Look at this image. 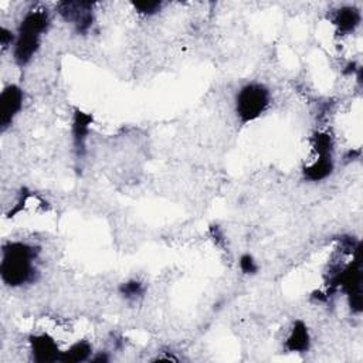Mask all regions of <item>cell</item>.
I'll use <instances>...</instances> for the list:
<instances>
[{"label": "cell", "instance_id": "3", "mask_svg": "<svg viewBox=\"0 0 363 363\" xmlns=\"http://www.w3.org/2000/svg\"><path fill=\"white\" fill-rule=\"evenodd\" d=\"M271 104V92L261 82H250L240 88L235 95V115L241 123L258 119Z\"/></svg>", "mask_w": 363, "mask_h": 363}, {"label": "cell", "instance_id": "5", "mask_svg": "<svg viewBox=\"0 0 363 363\" xmlns=\"http://www.w3.org/2000/svg\"><path fill=\"white\" fill-rule=\"evenodd\" d=\"M31 357L37 363L60 362L61 349L57 340L48 333H33L28 336Z\"/></svg>", "mask_w": 363, "mask_h": 363}, {"label": "cell", "instance_id": "10", "mask_svg": "<svg viewBox=\"0 0 363 363\" xmlns=\"http://www.w3.org/2000/svg\"><path fill=\"white\" fill-rule=\"evenodd\" d=\"M92 356V345L86 340H78L72 343L68 349L61 352L60 362L62 363H81L89 362Z\"/></svg>", "mask_w": 363, "mask_h": 363}, {"label": "cell", "instance_id": "12", "mask_svg": "<svg viewBox=\"0 0 363 363\" xmlns=\"http://www.w3.org/2000/svg\"><path fill=\"white\" fill-rule=\"evenodd\" d=\"M119 294H121L122 296H125L126 299H129V301H136V299H139V298L143 296V294H145V286H143V284H142L140 281H138V279H129V281L121 284V286H119Z\"/></svg>", "mask_w": 363, "mask_h": 363}, {"label": "cell", "instance_id": "16", "mask_svg": "<svg viewBox=\"0 0 363 363\" xmlns=\"http://www.w3.org/2000/svg\"><path fill=\"white\" fill-rule=\"evenodd\" d=\"M89 362H92V363H106V362H109V356H108L106 352H98L94 356H91Z\"/></svg>", "mask_w": 363, "mask_h": 363}, {"label": "cell", "instance_id": "13", "mask_svg": "<svg viewBox=\"0 0 363 363\" xmlns=\"http://www.w3.org/2000/svg\"><path fill=\"white\" fill-rule=\"evenodd\" d=\"M133 9L143 16H153L162 9L160 1H133Z\"/></svg>", "mask_w": 363, "mask_h": 363}, {"label": "cell", "instance_id": "2", "mask_svg": "<svg viewBox=\"0 0 363 363\" xmlns=\"http://www.w3.org/2000/svg\"><path fill=\"white\" fill-rule=\"evenodd\" d=\"M50 23L51 18L45 9H34L24 14L13 45V60L18 67L27 65L38 52L41 37L47 33Z\"/></svg>", "mask_w": 363, "mask_h": 363}, {"label": "cell", "instance_id": "6", "mask_svg": "<svg viewBox=\"0 0 363 363\" xmlns=\"http://www.w3.org/2000/svg\"><path fill=\"white\" fill-rule=\"evenodd\" d=\"M94 118L92 115L75 108L74 109V115H72V128H71V133H72V146H74V152H75V157L79 160L84 157L85 152H86V140H88V135H89V129H91V123H92Z\"/></svg>", "mask_w": 363, "mask_h": 363}, {"label": "cell", "instance_id": "8", "mask_svg": "<svg viewBox=\"0 0 363 363\" xmlns=\"http://www.w3.org/2000/svg\"><path fill=\"white\" fill-rule=\"evenodd\" d=\"M285 349L291 353H305L311 347V335L309 329L305 322L295 320L286 339H285Z\"/></svg>", "mask_w": 363, "mask_h": 363}, {"label": "cell", "instance_id": "7", "mask_svg": "<svg viewBox=\"0 0 363 363\" xmlns=\"http://www.w3.org/2000/svg\"><path fill=\"white\" fill-rule=\"evenodd\" d=\"M336 33L340 35H347L356 31V28L360 26L362 14L360 10L354 6H343L337 9L332 18Z\"/></svg>", "mask_w": 363, "mask_h": 363}, {"label": "cell", "instance_id": "4", "mask_svg": "<svg viewBox=\"0 0 363 363\" xmlns=\"http://www.w3.org/2000/svg\"><path fill=\"white\" fill-rule=\"evenodd\" d=\"M24 102V92L17 84H9L0 94V126L4 132L20 113Z\"/></svg>", "mask_w": 363, "mask_h": 363}, {"label": "cell", "instance_id": "11", "mask_svg": "<svg viewBox=\"0 0 363 363\" xmlns=\"http://www.w3.org/2000/svg\"><path fill=\"white\" fill-rule=\"evenodd\" d=\"M312 149L316 156L333 155V138L326 130H316L312 135Z\"/></svg>", "mask_w": 363, "mask_h": 363}, {"label": "cell", "instance_id": "15", "mask_svg": "<svg viewBox=\"0 0 363 363\" xmlns=\"http://www.w3.org/2000/svg\"><path fill=\"white\" fill-rule=\"evenodd\" d=\"M14 43H16V34L10 28L3 26L0 28V44H1V48L7 50L9 47H13Z\"/></svg>", "mask_w": 363, "mask_h": 363}, {"label": "cell", "instance_id": "9", "mask_svg": "<svg viewBox=\"0 0 363 363\" xmlns=\"http://www.w3.org/2000/svg\"><path fill=\"white\" fill-rule=\"evenodd\" d=\"M335 170V162H333V155L329 156H316L315 160L309 164H306L302 169L303 179L306 182L318 183L325 179H328Z\"/></svg>", "mask_w": 363, "mask_h": 363}, {"label": "cell", "instance_id": "14", "mask_svg": "<svg viewBox=\"0 0 363 363\" xmlns=\"http://www.w3.org/2000/svg\"><path fill=\"white\" fill-rule=\"evenodd\" d=\"M238 265H240L241 272L245 274V275H254V274L258 272V265H257V262H255V259L251 254H242L240 257Z\"/></svg>", "mask_w": 363, "mask_h": 363}, {"label": "cell", "instance_id": "1", "mask_svg": "<svg viewBox=\"0 0 363 363\" xmlns=\"http://www.w3.org/2000/svg\"><path fill=\"white\" fill-rule=\"evenodd\" d=\"M40 247L24 241H7L1 248L0 277L10 288H18L35 281Z\"/></svg>", "mask_w": 363, "mask_h": 363}]
</instances>
